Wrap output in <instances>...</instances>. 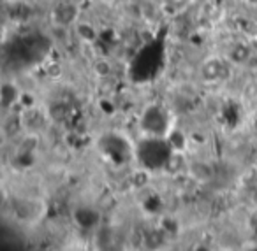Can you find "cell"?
<instances>
[{
    "mask_svg": "<svg viewBox=\"0 0 257 251\" xmlns=\"http://www.w3.org/2000/svg\"><path fill=\"white\" fill-rule=\"evenodd\" d=\"M20 97H22V92H20V88L15 83H4V85H2V106H4L6 109L15 106L20 100Z\"/></svg>",
    "mask_w": 257,
    "mask_h": 251,
    "instance_id": "cell-4",
    "label": "cell"
},
{
    "mask_svg": "<svg viewBox=\"0 0 257 251\" xmlns=\"http://www.w3.org/2000/svg\"><path fill=\"white\" fill-rule=\"evenodd\" d=\"M140 127L145 135L150 137H168L173 132L171 128V114L166 107L154 104L143 111L140 118Z\"/></svg>",
    "mask_w": 257,
    "mask_h": 251,
    "instance_id": "cell-2",
    "label": "cell"
},
{
    "mask_svg": "<svg viewBox=\"0 0 257 251\" xmlns=\"http://www.w3.org/2000/svg\"><path fill=\"white\" fill-rule=\"evenodd\" d=\"M173 151L175 149L168 137H150V135H145L134 148V155L140 165L148 170H159L169 165Z\"/></svg>",
    "mask_w": 257,
    "mask_h": 251,
    "instance_id": "cell-1",
    "label": "cell"
},
{
    "mask_svg": "<svg viewBox=\"0 0 257 251\" xmlns=\"http://www.w3.org/2000/svg\"><path fill=\"white\" fill-rule=\"evenodd\" d=\"M71 9H74V4H71V2H62V4H58V8H55V11H53L55 22L60 23L62 16H65V22H67V25L74 22V18H76L74 13H71V15L67 13V11H71Z\"/></svg>",
    "mask_w": 257,
    "mask_h": 251,
    "instance_id": "cell-5",
    "label": "cell"
},
{
    "mask_svg": "<svg viewBox=\"0 0 257 251\" xmlns=\"http://www.w3.org/2000/svg\"><path fill=\"white\" fill-rule=\"evenodd\" d=\"M128 142L125 139H121L120 135L116 134H109L100 141V149L102 153L107 156L109 160H125L128 153H134L133 148H128Z\"/></svg>",
    "mask_w": 257,
    "mask_h": 251,
    "instance_id": "cell-3",
    "label": "cell"
}]
</instances>
